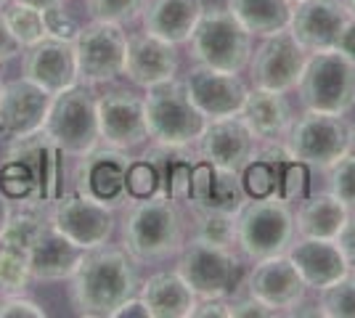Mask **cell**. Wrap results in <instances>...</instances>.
Returning <instances> with one entry per match:
<instances>
[{"label":"cell","mask_w":355,"mask_h":318,"mask_svg":"<svg viewBox=\"0 0 355 318\" xmlns=\"http://www.w3.org/2000/svg\"><path fill=\"white\" fill-rule=\"evenodd\" d=\"M239 117L250 127L254 141H263V143L284 141L295 122L286 93L268 91V88H254L247 93Z\"/></svg>","instance_id":"cell-27"},{"label":"cell","mask_w":355,"mask_h":318,"mask_svg":"<svg viewBox=\"0 0 355 318\" xmlns=\"http://www.w3.org/2000/svg\"><path fill=\"white\" fill-rule=\"evenodd\" d=\"M353 149H355V127H353Z\"/></svg>","instance_id":"cell-51"},{"label":"cell","mask_w":355,"mask_h":318,"mask_svg":"<svg viewBox=\"0 0 355 318\" xmlns=\"http://www.w3.org/2000/svg\"><path fill=\"white\" fill-rule=\"evenodd\" d=\"M178 72V51L173 43L154 35H133L128 37L125 67L122 75L138 88H154L159 82L175 80Z\"/></svg>","instance_id":"cell-23"},{"label":"cell","mask_w":355,"mask_h":318,"mask_svg":"<svg viewBox=\"0 0 355 318\" xmlns=\"http://www.w3.org/2000/svg\"><path fill=\"white\" fill-rule=\"evenodd\" d=\"M88 14L96 21H109V24H130L141 16L146 0H85Z\"/></svg>","instance_id":"cell-36"},{"label":"cell","mask_w":355,"mask_h":318,"mask_svg":"<svg viewBox=\"0 0 355 318\" xmlns=\"http://www.w3.org/2000/svg\"><path fill=\"white\" fill-rule=\"evenodd\" d=\"M318 316L355 318V271H347L331 287L321 289Z\"/></svg>","instance_id":"cell-35"},{"label":"cell","mask_w":355,"mask_h":318,"mask_svg":"<svg viewBox=\"0 0 355 318\" xmlns=\"http://www.w3.org/2000/svg\"><path fill=\"white\" fill-rule=\"evenodd\" d=\"M21 77H27L37 88L56 96L80 82L77 77V59H74V43L64 37L48 35L40 43L24 48L21 61Z\"/></svg>","instance_id":"cell-20"},{"label":"cell","mask_w":355,"mask_h":318,"mask_svg":"<svg viewBox=\"0 0 355 318\" xmlns=\"http://www.w3.org/2000/svg\"><path fill=\"white\" fill-rule=\"evenodd\" d=\"M11 215H14V210H11V199L6 197L3 191H0V236L6 233V228H8V220H11Z\"/></svg>","instance_id":"cell-47"},{"label":"cell","mask_w":355,"mask_h":318,"mask_svg":"<svg viewBox=\"0 0 355 318\" xmlns=\"http://www.w3.org/2000/svg\"><path fill=\"white\" fill-rule=\"evenodd\" d=\"M141 281L133 258L125 249L96 247L88 249L80 268L69 279V300L80 316H114L119 305L138 294Z\"/></svg>","instance_id":"cell-1"},{"label":"cell","mask_w":355,"mask_h":318,"mask_svg":"<svg viewBox=\"0 0 355 318\" xmlns=\"http://www.w3.org/2000/svg\"><path fill=\"white\" fill-rule=\"evenodd\" d=\"M0 91H3V77H0Z\"/></svg>","instance_id":"cell-52"},{"label":"cell","mask_w":355,"mask_h":318,"mask_svg":"<svg viewBox=\"0 0 355 318\" xmlns=\"http://www.w3.org/2000/svg\"><path fill=\"white\" fill-rule=\"evenodd\" d=\"M43 133L67 157H83L101 143L96 98L85 85H72L51 96Z\"/></svg>","instance_id":"cell-7"},{"label":"cell","mask_w":355,"mask_h":318,"mask_svg":"<svg viewBox=\"0 0 355 318\" xmlns=\"http://www.w3.org/2000/svg\"><path fill=\"white\" fill-rule=\"evenodd\" d=\"M308 64V51L297 43L289 27L263 37L260 48L250 56V75L254 88L289 93L297 91V82Z\"/></svg>","instance_id":"cell-14"},{"label":"cell","mask_w":355,"mask_h":318,"mask_svg":"<svg viewBox=\"0 0 355 318\" xmlns=\"http://www.w3.org/2000/svg\"><path fill=\"white\" fill-rule=\"evenodd\" d=\"M191 318H231V308L225 300H196Z\"/></svg>","instance_id":"cell-43"},{"label":"cell","mask_w":355,"mask_h":318,"mask_svg":"<svg viewBox=\"0 0 355 318\" xmlns=\"http://www.w3.org/2000/svg\"><path fill=\"white\" fill-rule=\"evenodd\" d=\"M244 199H247V191L241 186L239 173L218 170L209 162H205L202 157H196L191 170V183H189V197H186V204L193 212H239Z\"/></svg>","instance_id":"cell-24"},{"label":"cell","mask_w":355,"mask_h":318,"mask_svg":"<svg viewBox=\"0 0 355 318\" xmlns=\"http://www.w3.org/2000/svg\"><path fill=\"white\" fill-rule=\"evenodd\" d=\"M189 48L196 64L239 75L250 64L252 35L228 8H205L189 37Z\"/></svg>","instance_id":"cell-8"},{"label":"cell","mask_w":355,"mask_h":318,"mask_svg":"<svg viewBox=\"0 0 355 318\" xmlns=\"http://www.w3.org/2000/svg\"><path fill=\"white\" fill-rule=\"evenodd\" d=\"M98 133L104 146L130 152L148 141L144 98L128 91H112L96 101Z\"/></svg>","instance_id":"cell-19"},{"label":"cell","mask_w":355,"mask_h":318,"mask_svg":"<svg viewBox=\"0 0 355 318\" xmlns=\"http://www.w3.org/2000/svg\"><path fill=\"white\" fill-rule=\"evenodd\" d=\"M286 255L295 263L305 287L315 289V292L331 287L337 279H342L350 271L340 244L334 239H305V236H300L297 242L289 244Z\"/></svg>","instance_id":"cell-26"},{"label":"cell","mask_w":355,"mask_h":318,"mask_svg":"<svg viewBox=\"0 0 355 318\" xmlns=\"http://www.w3.org/2000/svg\"><path fill=\"white\" fill-rule=\"evenodd\" d=\"M337 244H340L342 255H345L347 268L355 271V220H347V226L342 228V233L337 236Z\"/></svg>","instance_id":"cell-44"},{"label":"cell","mask_w":355,"mask_h":318,"mask_svg":"<svg viewBox=\"0 0 355 318\" xmlns=\"http://www.w3.org/2000/svg\"><path fill=\"white\" fill-rule=\"evenodd\" d=\"M6 3H8V0H0V8H3V6H6Z\"/></svg>","instance_id":"cell-50"},{"label":"cell","mask_w":355,"mask_h":318,"mask_svg":"<svg viewBox=\"0 0 355 318\" xmlns=\"http://www.w3.org/2000/svg\"><path fill=\"white\" fill-rule=\"evenodd\" d=\"M51 226L61 231L69 242L83 247L85 252L104 247L114 233V212L106 204H98L83 194H59L51 207Z\"/></svg>","instance_id":"cell-15"},{"label":"cell","mask_w":355,"mask_h":318,"mask_svg":"<svg viewBox=\"0 0 355 318\" xmlns=\"http://www.w3.org/2000/svg\"><path fill=\"white\" fill-rule=\"evenodd\" d=\"M11 3H21V6H32V8H37V11H48V8H56L61 6L64 0H11Z\"/></svg>","instance_id":"cell-48"},{"label":"cell","mask_w":355,"mask_h":318,"mask_svg":"<svg viewBox=\"0 0 355 318\" xmlns=\"http://www.w3.org/2000/svg\"><path fill=\"white\" fill-rule=\"evenodd\" d=\"M148 138L159 146H191L207 127V117L193 106L180 80H167L144 96Z\"/></svg>","instance_id":"cell-4"},{"label":"cell","mask_w":355,"mask_h":318,"mask_svg":"<svg viewBox=\"0 0 355 318\" xmlns=\"http://www.w3.org/2000/svg\"><path fill=\"white\" fill-rule=\"evenodd\" d=\"M85 258V249L69 242L61 231L45 220L40 233L30 247V276L32 281H69L80 263Z\"/></svg>","instance_id":"cell-25"},{"label":"cell","mask_w":355,"mask_h":318,"mask_svg":"<svg viewBox=\"0 0 355 318\" xmlns=\"http://www.w3.org/2000/svg\"><path fill=\"white\" fill-rule=\"evenodd\" d=\"M133 162V157L122 149H93V152L77 157L72 181L74 191L83 197L93 199L106 207H119L130 199L128 191V167Z\"/></svg>","instance_id":"cell-13"},{"label":"cell","mask_w":355,"mask_h":318,"mask_svg":"<svg viewBox=\"0 0 355 318\" xmlns=\"http://www.w3.org/2000/svg\"><path fill=\"white\" fill-rule=\"evenodd\" d=\"M128 316H141V318H148V308L146 303L138 297V294H133L130 300H125V303L119 305L117 310H114V316L112 318H128Z\"/></svg>","instance_id":"cell-46"},{"label":"cell","mask_w":355,"mask_h":318,"mask_svg":"<svg viewBox=\"0 0 355 318\" xmlns=\"http://www.w3.org/2000/svg\"><path fill=\"white\" fill-rule=\"evenodd\" d=\"M128 191L130 199H144L159 194V178H157V170L148 162L146 157L133 159L128 167Z\"/></svg>","instance_id":"cell-38"},{"label":"cell","mask_w":355,"mask_h":318,"mask_svg":"<svg viewBox=\"0 0 355 318\" xmlns=\"http://www.w3.org/2000/svg\"><path fill=\"white\" fill-rule=\"evenodd\" d=\"M61 157L43 130L8 143L0 165V191L21 207L53 204L61 194Z\"/></svg>","instance_id":"cell-2"},{"label":"cell","mask_w":355,"mask_h":318,"mask_svg":"<svg viewBox=\"0 0 355 318\" xmlns=\"http://www.w3.org/2000/svg\"><path fill=\"white\" fill-rule=\"evenodd\" d=\"M284 146L297 162L329 170L353 149V125L345 120V114L308 109L302 117L292 122L284 138Z\"/></svg>","instance_id":"cell-9"},{"label":"cell","mask_w":355,"mask_h":318,"mask_svg":"<svg viewBox=\"0 0 355 318\" xmlns=\"http://www.w3.org/2000/svg\"><path fill=\"white\" fill-rule=\"evenodd\" d=\"M183 88H186L189 98L193 101V106L207 117V122L239 117L244 98L250 93L239 75L212 69L207 64L191 67L186 80H183Z\"/></svg>","instance_id":"cell-17"},{"label":"cell","mask_w":355,"mask_h":318,"mask_svg":"<svg viewBox=\"0 0 355 318\" xmlns=\"http://www.w3.org/2000/svg\"><path fill=\"white\" fill-rule=\"evenodd\" d=\"M186 223L175 199L154 194L133 199L122 220V249L133 260H164L180 252Z\"/></svg>","instance_id":"cell-3"},{"label":"cell","mask_w":355,"mask_h":318,"mask_svg":"<svg viewBox=\"0 0 355 318\" xmlns=\"http://www.w3.org/2000/svg\"><path fill=\"white\" fill-rule=\"evenodd\" d=\"M347 220H350V210L334 194L326 191V194L300 199V207L295 212V231L297 236H305V239H334L337 242Z\"/></svg>","instance_id":"cell-30"},{"label":"cell","mask_w":355,"mask_h":318,"mask_svg":"<svg viewBox=\"0 0 355 318\" xmlns=\"http://www.w3.org/2000/svg\"><path fill=\"white\" fill-rule=\"evenodd\" d=\"M347 11H350V16H355V0H347Z\"/></svg>","instance_id":"cell-49"},{"label":"cell","mask_w":355,"mask_h":318,"mask_svg":"<svg viewBox=\"0 0 355 318\" xmlns=\"http://www.w3.org/2000/svg\"><path fill=\"white\" fill-rule=\"evenodd\" d=\"M241 186L250 199L279 197L284 202H300L308 188V165L297 162L282 141L254 146L250 162L241 170Z\"/></svg>","instance_id":"cell-11"},{"label":"cell","mask_w":355,"mask_h":318,"mask_svg":"<svg viewBox=\"0 0 355 318\" xmlns=\"http://www.w3.org/2000/svg\"><path fill=\"white\" fill-rule=\"evenodd\" d=\"M19 51H21V46L16 43V37L11 35L8 24H6V19H3V11H0V64L11 61Z\"/></svg>","instance_id":"cell-45"},{"label":"cell","mask_w":355,"mask_h":318,"mask_svg":"<svg viewBox=\"0 0 355 318\" xmlns=\"http://www.w3.org/2000/svg\"><path fill=\"white\" fill-rule=\"evenodd\" d=\"M289 3H300V0H289Z\"/></svg>","instance_id":"cell-53"},{"label":"cell","mask_w":355,"mask_h":318,"mask_svg":"<svg viewBox=\"0 0 355 318\" xmlns=\"http://www.w3.org/2000/svg\"><path fill=\"white\" fill-rule=\"evenodd\" d=\"M3 19L8 24L11 35L16 37V43L24 48L40 43L43 37H48V30H45V14L32 8V6H21V3H11L3 8Z\"/></svg>","instance_id":"cell-33"},{"label":"cell","mask_w":355,"mask_h":318,"mask_svg":"<svg viewBox=\"0 0 355 318\" xmlns=\"http://www.w3.org/2000/svg\"><path fill=\"white\" fill-rule=\"evenodd\" d=\"M45 313L40 305L24 297V294H3L0 300V318H45Z\"/></svg>","instance_id":"cell-39"},{"label":"cell","mask_w":355,"mask_h":318,"mask_svg":"<svg viewBox=\"0 0 355 318\" xmlns=\"http://www.w3.org/2000/svg\"><path fill=\"white\" fill-rule=\"evenodd\" d=\"M193 236L209 244L220 247H234L236 244V212H220V210H205L193 212Z\"/></svg>","instance_id":"cell-34"},{"label":"cell","mask_w":355,"mask_h":318,"mask_svg":"<svg viewBox=\"0 0 355 318\" xmlns=\"http://www.w3.org/2000/svg\"><path fill=\"white\" fill-rule=\"evenodd\" d=\"M45 30L48 35H53V37H64V40H74V35H77V24H74V19L67 11H64V3L56 6V8H48L45 11Z\"/></svg>","instance_id":"cell-40"},{"label":"cell","mask_w":355,"mask_h":318,"mask_svg":"<svg viewBox=\"0 0 355 318\" xmlns=\"http://www.w3.org/2000/svg\"><path fill=\"white\" fill-rule=\"evenodd\" d=\"M51 93L37 88L27 77L3 82L0 91V141L14 143L40 133L48 117Z\"/></svg>","instance_id":"cell-16"},{"label":"cell","mask_w":355,"mask_h":318,"mask_svg":"<svg viewBox=\"0 0 355 318\" xmlns=\"http://www.w3.org/2000/svg\"><path fill=\"white\" fill-rule=\"evenodd\" d=\"M297 93L305 109L347 114L355 106V64L337 51L308 53Z\"/></svg>","instance_id":"cell-10"},{"label":"cell","mask_w":355,"mask_h":318,"mask_svg":"<svg viewBox=\"0 0 355 318\" xmlns=\"http://www.w3.org/2000/svg\"><path fill=\"white\" fill-rule=\"evenodd\" d=\"M228 11L250 35L268 37L289 27L292 3L289 0H228Z\"/></svg>","instance_id":"cell-31"},{"label":"cell","mask_w":355,"mask_h":318,"mask_svg":"<svg viewBox=\"0 0 355 318\" xmlns=\"http://www.w3.org/2000/svg\"><path fill=\"white\" fill-rule=\"evenodd\" d=\"M347 16L350 11L340 0H300L292 3L289 32L308 53L331 51Z\"/></svg>","instance_id":"cell-21"},{"label":"cell","mask_w":355,"mask_h":318,"mask_svg":"<svg viewBox=\"0 0 355 318\" xmlns=\"http://www.w3.org/2000/svg\"><path fill=\"white\" fill-rule=\"evenodd\" d=\"M74 59H77V77L83 85H101L112 82L122 75L128 35L119 24L109 21H90L74 35Z\"/></svg>","instance_id":"cell-12"},{"label":"cell","mask_w":355,"mask_h":318,"mask_svg":"<svg viewBox=\"0 0 355 318\" xmlns=\"http://www.w3.org/2000/svg\"><path fill=\"white\" fill-rule=\"evenodd\" d=\"M196 146L199 157L212 167L241 173L250 162L257 141L250 133V127L241 122V117H225V120H209Z\"/></svg>","instance_id":"cell-22"},{"label":"cell","mask_w":355,"mask_h":318,"mask_svg":"<svg viewBox=\"0 0 355 318\" xmlns=\"http://www.w3.org/2000/svg\"><path fill=\"white\" fill-rule=\"evenodd\" d=\"M30 281V249L0 239V294H24Z\"/></svg>","instance_id":"cell-32"},{"label":"cell","mask_w":355,"mask_h":318,"mask_svg":"<svg viewBox=\"0 0 355 318\" xmlns=\"http://www.w3.org/2000/svg\"><path fill=\"white\" fill-rule=\"evenodd\" d=\"M202 11H205L202 0H146L141 21L144 32L162 37L173 46H180L189 43Z\"/></svg>","instance_id":"cell-28"},{"label":"cell","mask_w":355,"mask_h":318,"mask_svg":"<svg viewBox=\"0 0 355 318\" xmlns=\"http://www.w3.org/2000/svg\"><path fill=\"white\" fill-rule=\"evenodd\" d=\"M138 297L146 303L148 318H191L199 300L178 268L151 273L138 289Z\"/></svg>","instance_id":"cell-29"},{"label":"cell","mask_w":355,"mask_h":318,"mask_svg":"<svg viewBox=\"0 0 355 318\" xmlns=\"http://www.w3.org/2000/svg\"><path fill=\"white\" fill-rule=\"evenodd\" d=\"M295 233V212L279 197L250 199L236 212V247L252 263L286 252Z\"/></svg>","instance_id":"cell-6"},{"label":"cell","mask_w":355,"mask_h":318,"mask_svg":"<svg viewBox=\"0 0 355 318\" xmlns=\"http://www.w3.org/2000/svg\"><path fill=\"white\" fill-rule=\"evenodd\" d=\"M331 51H337L340 56H345L347 61L355 64V16H347V21L342 24L340 37H337V43H334Z\"/></svg>","instance_id":"cell-42"},{"label":"cell","mask_w":355,"mask_h":318,"mask_svg":"<svg viewBox=\"0 0 355 318\" xmlns=\"http://www.w3.org/2000/svg\"><path fill=\"white\" fill-rule=\"evenodd\" d=\"M305 292L308 287L286 252L254 260V268L247 273V294L279 313H292L295 308H300Z\"/></svg>","instance_id":"cell-18"},{"label":"cell","mask_w":355,"mask_h":318,"mask_svg":"<svg viewBox=\"0 0 355 318\" xmlns=\"http://www.w3.org/2000/svg\"><path fill=\"white\" fill-rule=\"evenodd\" d=\"M178 273L199 300H228L244 281V265L234 247L189 239L178 255Z\"/></svg>","instance_id":"cell-5"},{"label":"cell","mask_w":355,"mask_h":318,"mask_svg":"<svg viewBox=\"0 0 355 318\" xmlns=\"http://www.w3.org/2000/svg\"><path fill=\"white\" fill-rule=\"evenodd\" d=\"M228 308H231V318H276V316H282L279 310H273V308H268L266 303L254 300L252 294L239 297V300H231Z\"/></svg>","instance_id":"cell-41"},{"label":"cell","mask_w":355,"mask_h":318,"mask_svg":"<svg viewBox=\"0 0 355 318\" xmlns=\"http://www.w3.org/2000/svg\"><path fill=\"white\" fill-rule=\"evenodd\" d=\"M329 194H334L350 212L355 210V149L329 167Z\"/></svg>","instance_id":"cell-37"}]
</instances>
